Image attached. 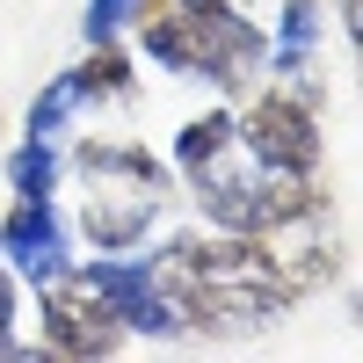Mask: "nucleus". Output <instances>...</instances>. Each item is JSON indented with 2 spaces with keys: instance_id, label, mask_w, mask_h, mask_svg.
Masks as SVG:
<instances>
[{
  "instance_id": "nucleus-1",
  "label": "nucleus",
  "mask_w": 363,
  "mask_h": 363,
  "mask_svg": "<svg viewBox=\"0 0 363 363\" xmlns=\"http://www.w3.org/2000/svg\"><path fill=\"white\" fill-rule=\"evenodd\" d=\"M73 174H80V233L95 240V255H131L174 196L167 160H153L131 138H87L73 153Z\"/></svg>"
},
{
  "instance_id": "nucleus-2",
  "label": "nucleus",
  "mask_w": 363,
  "mask_h": 363,
  "mask_svg": "<svg viewBox=\"0 0 363 363\" xmlns=\"http://www.w3.org/2000/svg\"><path fill=\"white\" fill-rule=\"evenodd\" d=\"M189 182H196L203 225H218V233H262L269 218H284V211H298V203L320 196L313 174H291V167H269L255 153H240V138L211 167H196Z\"/></svg>"
},
{
  "instance_id": "nucleus-3",
  "label": "nucleus",
  "mask_w": 363,
  "mask_h": 363,
  "mask_svg": "<svg viewBox=\"0 0 363 363\" xmlns=\"http://www.w3.org/2000/svg\"><path fill=\"white\" fill-rule=\"evenodd\" d=\"M233 138H240V153H255L269 167H291V174L320 167V116H313L306 87H262V95L233 116Z\"/></svg>"
},
{
  "instance_id": "nucleus-4",
  "label": "nucleus",
  "mask_w": 363,
  "mask_h": 363,
  "mask_svg": "<svg viewBox=\"0 0 363 363\" xmlns=\"http://www.w3.org/2000/svg\"><path fill=\"white\" fill-rule=\"evenodd\" d=\"M87 284L102 291V306L124 320V335H189V313H182V298L167 291V277L145 255H95L80 269Z\"/></svg>"
},
{
  "instance_id": "nucleus-5",
  "label": "nucleus",
  "mask_w": 363,
  "mask_h": 363,
  "mask_svg": "<svg viewBox=\"0 0 363 363\" xmlns=\"http://www.w3.org/2000/svg\"><path fill=\"white\" fill-rule=\"evenodd\" d=\"M255 247H262L269 277H277L291 298L320 291L327 277H335V262H342V247H335V218H327L320 196L298 203V211H284V218H269V225L255 233Z\"/></svg>"
},
{
  "instance_id": "nucleus-6",
  "label": "nucleus",
  "mask_w": 363,
  "mask_h": 363,
  "mask_svg": "<svg viewBox=\"0 0 363 363\" xmlns=\"http://www.w3.org/2000/svg\"><path fill=\"white\" fill-rule=\"evenodd\" d=\"M44 349L51 356H116L124 349V320H116L102 306V291L80 277V269H66L58 284H44Z\"/></svg>"
},
{
  "instance_id": "nucleus-7",
  "label": "nucleus",
  "mask_w": 363,
  "mask_h": 363,
  "mask_svg": "<svg viewBox=\"0 0 363 363\" xmlns=\"http://www.w3.org/2000/svg\"><path fill=\"white\" fill-rule=\"evenodd\" d=\"M0 262H8L22 284H37V291L73 269V233H66L51 196H15V211L0 218Z\"/></svg>"
},
{
  "instance_id": "nucleus-8",
  "label": "nucleus",
  "mask_w": 363,
  "mask_h": 363,
  "mask_svg": "<svg viewBox=\"0 0 363 363\" xmlns=\"http://www.w3.org/2000/svg\"><path fill=\"white\" fill-rule=\"evenodd\" d=\"M138 51L153 58L160 73H174V80L225 87V66H218V51H211L203 22H196V15H182L174 0H145V8H138Z\"/></svg>"
},
{
  "instance_id": "nucleus-9",
  "label": "nucleus",
  "mask_w": 363,
  "mask_h": 363,
  "mask_svg": "<svg viewBox=\"0 0 363 363\" xmlns=\"http://www.w3.org/2000/svg\"><path fill=\"white\" fill-rule=\"evenodd\" d=\"M73 87H80V102H124L131 95V58L116 44H87V58L73 66Z\"/></svg>"
},
{
  "instance_id": "nucleus-10",
  "label": "nucleus",
  "mask_w": 363,
  "mask_h": 363,
  "mask_svg": "<svg viewBox=\"0 0 363 363\" xmlns=\"http://www.w3.org/2000/svg\"><path fill=\"white\" fill-rule=\"evenodd\" d=\"M233 145V109H203V116H189L182 124V138H174V167L182 174H196V167H211Z\"/></svg>"
},
{
  "instance_id": "nucleus-11",
  "label": "nucleus",
  "mask_w": 363,
  "mask_h": 363,
  "mask_svg": "<svg viewBox=\"0 0 363 363\" xmlns=\"http://www.w3.org/2000/svg\"><path fill=\"white\" fill-rule=\"evenodd\" d=\"M58 174H66V160H58V138H22L15 153H8V182H15V196H51V189H58Z\"/></svg>"
},
{
  "instance_id": "nucleus-12",
  "label": "nucleus",
  "mask_w": 363,
  "mask_h": 363,
  "mask_svg": "<svg viewBox=\"0 0 363 363\" xmlns=\"http://www.w3.org/2000/svg\"><path fill=\"white\" fill-rule=\"evenodd\" d=\"M80 87H73V73H58V80H44V95L29 102V138H66L73 124H80Z\"/></svg>"
},
{
  "instance_id": "nucleus-13",
  "label": "nucleus",
  "mask_w": 363,
  "mask_h": 363,
  "mask_svg": "<svg viewBox=\"0 0 363 363\" xmlns=\"http://www.w3.org/2000/svg\"><path fill=\"white\" fill-rule=\"evenodd\" d=\"M138 8H145V0H87L80 37H87V44H116V37H124V29L138 22Z\"/></svg>"
},
{
  "instance_id": "nucleus-14",
  "label": "nucleus",
  "mask_w": 363,
  "mask_h": 363,
  "mask_svg": "<svg viewBox=\"0 0 363 363\" xmlns=\"http://www.w3.org/2000/svg\"><path fill=\"white\" fill-rule=\"evenodd\" d=\"M0 356H29V342L15 335V269L0 262Z\"/></svg>"
},
{
  "instance_id": "nucleus-15",
  "label": "nucleus",
  "mask_w": 363,
  "mask_h": 363,
  "mask_svg": "<svg viewBox=\"0 0 363 363\" xmlns=\"http://www.w3.org/2000/svg\"><path fill=\"white\" fill-rule=\"evenodd\" d=\"M277 8H284V0H240V15H247V22H269Z\"/></svg>"
},
{
  "instance_id": "nucleus-16",
  "label": "nucleus",
  "mask_w": 363,
  "mask_h": 363,
  "mask_svg": "<svg viewBox=\"0 0 363 363\" xmlns=\"http://www.w3.org/2000/svg\"><path fill=\"white\" fill-rule=\"evenodd\" d=\"M356 320H363V306H356Z\"/></svg>"
}]
</instances>
